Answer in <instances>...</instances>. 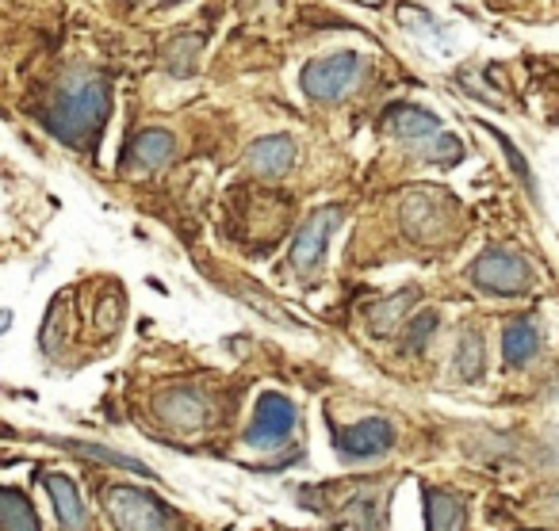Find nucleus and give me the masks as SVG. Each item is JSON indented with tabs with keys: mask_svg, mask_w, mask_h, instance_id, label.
Listing matches in <instances>:
<instances>
[{
	"mask_svg": "<svg viewBox=\"0 0 559 531\" xmlns=\"http://www.w3.org/2000/svg\"><path fill=\"white\" fill-rule=\"evenodd\" d=\"M108 111H111V96L104 77H96V73H73L50 96L47 108H43V123L66 146L96 149V138H100L104 123H108Z\"/></svg>",
	"mask_w": 559,
	"mask_h": 531,
	"instance_id": "1",
	"label": "nucleus"
},
{
	"mask_svg": "<svg viewBox=\"0 0 559 531\" xmlns=\"http://www.w3.org/2000/svg\"><path fill=\"white\" fill-rule=\"evenodd\" d=\"M104 512L116 531H180V520L165 500L134 485H111L104 493Z\"/></svg>",
	"mask_w": 559,
	"mask_h": 531,
	"instance_id": "2",
	"label": "nucleus"
},
{
	"mask_svg": "<svg viewBox=\"0 0 559 531\" xmlns=\"http://www.w3.org/2000/svg\"><path fill=\"white\" fill-rule=\"evenodd\" d=\"M403 230L421 245H437V241L452 238L456 230V203L452 195L437 192V188H418L403 200Z\"/></svg>",
	"mask_w": 559,
	"mask_h": 531,
	"instance_id": "3",
	"label": "nucleus"
},
{
	"mask_svg": "<svg viewBox=\"0 0 559 531\" xmlns=\"http://www.w3.org/2000/svg\"><path fill=\"white\" fill-rule=\"evenodd\" d=\"M472 283L479 291L490 294H525L533 291L536 283V271L525 256L510 253V249H487L483 256H475L472 268H467Z\"/></svg>",
	"mask_w": 559,
	"mask_h": 531,
	"instance_id": "4",
	"label": "nucleus"
},
{
	"mask_svg": "<svg viewBox=\"0 0 559 531\" xmlns=\"http://www.w3.org/2000/svg\"><path fill=\"white\" fill-rule=\"evenodd\" d=\"M292 432H296V406L284 394H264L246 429V444L253 451H276L288 444Z\"/></svg>",
	"mask_w": 559,
	"mask_h": 531,
	"instance_id": "5",
	"label": "nucleus"
},
{
	"mask_svg": "<svg viewBox=\"0 0 559 531\" xmlns=\"http://www.w3.org/2000/svg\"><path fill=\"white\" fill-rule=\"evenodd\" d=\"M360 77V55H353V50H342V55H330L322 58V62H311L304 70V93L311 96V100H342L345 93H349L353 85H357Z\"/></svg>",
	"mask_w": 559,
	"mask_h": 531,
	"instance_id": "6",
	"label": "nucleus"
},
{
	"mask_svg": "<svg viewBox=\"0 0 559 531\" xmlns=\"http://www.w3.org/2000/svg\"><path fill=\"white\" fill-rule=\"evenodd\" d=\"M337 222H342V210L337 207L314 210V215L304 222L296 245H292V268L299 271V279H319L322 261H326V241Z\"/></svg>",
	"mask_w": 559,
	"mask_h": 531,
	"instance_id": "7",
	"label": "nucleus"
},
{
	"mask_svg": "<svg viewBox=\"0 0 559 531\" xmlns=\"http://www.w3.org/2000/svg\"><path fill=\"white\" fill-rule=\"evenodd\" d=\"M391 444H395V429L383 417H368L334 436V447L349 459H376V455L391 451Z\"/></svg>",
	"mask_w": 559,
	"mask_h": 531,
	"instance_id": "8",
	"label": "nucleus"
},
{
	"mask_svg": "<svg viewBox=\"0 0 559 531\" xmlns=\"http://www.w3.org/2000/svg\"><path fill=\"white\" fill-rule=\"evenodd\" d=\"M246 165L249 172H257V177H284V172L296 165V142L288 138V134H269V138H257L253 146L246 149Z\"/></svg>",
	"mask_w": 559,
	"mask_h": 531,
	"instance_id": "9",
	"label": "nucleus"
},
{
	"mask_svg": "<svg viewBox=\"0 0 559 531\" xmlns=\"http://www.w3.org/2000/svg\"><path fill=\"white\" fill-rule=\"evenodd\" d=\"M383 126H388V134H395V138H403V142H429L441 134V119L429 116L426 108H414V104H395V108H388Z\"/></svg>",
	"mask_w": 559,
	"mask_h": 531,
	"instance_id": "10",
	"label": "nucleus"
},
{
	"mask_svg": "<svg viewBox=\"0 0 559 531\" xmlns=\"http://www.w3.org/2000/svg\"><path fill=\"white\" fill-rule=\"evenodd\" d=\"M157 417H162L169 429L192 432L207 421V401H200V394H192V390H169L157 398Z\"/></svg>",
	"mask_w": 559,
	"mask_h": 531,
	"instance_id": "11",
	"label": "nucleus"
},
{
	"mask_svg": "<svg viewBox=\"0 0 559 531\" xmlns=\"http://www.w3.org/2000/svg\"><path fill=\"white\" fill-rule=\"evenodd\" d=\"M43 485H47L50 500H55V512H58L62 531H85L88 516H85V500H81L78 485H73L66 474H47L43 478Z\"/></svg>",
	"mask_w": 559,
	"mask_h": 531,
	"instance_id": "12",
	"label": "nucleus"
},
{
	"mask_svg": "<svg viewBox=\"0 0 559 531\" xmlns=\"http://www.w3.org/2000/svg\"><path fill=\"white\" fill-rule=\"evenodd\" d=\"M540 352V329L533 317H513L502 333V360L506 367H525L533 355Z\"/></svg>",
	"mask_w": 559,
	"mask_h": 531,
	"instance_id": "13",
	"label": "nucleus"
},
{
	"mask_svg": "<svg viewBox=\"0 0 559 531\" xmlns=\"http://www.w3.org/2000/svg\"><path fill=\"white\" fill-rule=\"evenodd\" d=\"M173 149H177V142L169 131H142L131 142V157L142 169H165L173 161Z\"/></svg>",
	"mask_w": 559,
	"mask_h": 531,
	"instance_id": "14",
	"label": "nucleus"
},
{
	"mask_svg": "<svg viewBox=\"0 0 559 531\" xmlns=\"http://www.w3.org/2000/svg\"><path fill=\"white\" fill-rule=\"evenodd\" d=\"M426 516H429V531H460L464 528V500H460L456 493L429 490Z\"/></svg>",
	"mask_w": 559,
	"mask_h": 531,
	"instance_id": "15",
	"label": "nucleus"
},
{
	"mask_svg": "<svg viewBox=\"0 0 559 531\" xmlns=\"http://www.w3.org/2000/svg\"><path fill=\"white\" fill-rule=\"evenodd\" d=\"M0 531H43L32 500L20 490H0Z\"/></svg>",
	"mask_w": 559,
	"mask_h": 531,
	"instance_id": "16",
	"label": "nucleus"
},
{
	"mask_svg": "<svg viewBox=\"0 0 559 531\" xmlns=\"http://www.w3.org/2000/svg\"><path fill=\"white\" fill-rule=\"evenodd\" d=\"M66 451H78L85 455V459H100L104 467H123V470H134V474H150L146 467H142L139 459H131V455L123 451H111V447H100V444H81V439H62Z\"/></svg>",
	"mask_w": 559,
	"mask_h": 531,
	"instance_id": "17",
	"label": "nucleus"
},
{
	"mask_svg": "<svg viewBox=\"0 0 559 531\" xmlns=\"http://www.w3.org/2000/svg\"><path fill=\"white\" fill-rule=\"evenodd\" d=\"M456 375L467 378V383L483 375V337H479V333L467 329L464 337H460V345H456Z\"/></svg>",
	"mask_w": 559,
	"mask_h": 531,
	"instance_id": "18",
	"label": "nucleus"
},
{
	"mask_svg": "<svg viewBox=\"0 0 559 531\" xmlns=\"http://www.w3.org/2000/svg\"><path fill=\"white\" fill-rule=\"evenodd\" d=\"M418 157L421 161H437V165H456L460 157H464V146H460V138H452V134H437V138L429 142H418Z\"/></svg>",
	"mask_w": 559,
	"mask_h": 531,
	"instance_id": "19",
	"label": "nucleus"
},
{
	"mask_svg": "<svg viewBox=\"0 0 559 531\" xmlns=\"http://www.w3.org/2000/svg\"><path fill=\"white\" fill-rule=\"evenodd\" d=\"M195 55H200V39H195V35H180V39L165 50V65H169V73H177V77H188V73L195 70Z\"/></svg>",
	"mask_w": 559,
	"mask_h": 531,
	"instance_id": "20",
	"label": "nucleus"
},
{
	"mask_svg": "<svg viewBox=\"0 0 559 531\" xmlns=\"http://www.w3.org/2000/svg\"><path fill=\"white\" fill-rule=\"evenodd\" d=\"M418 299V291H403V294H395V299H388L383 306H376L372 310V329L376 333H391L395 329V322L406 314V306Z\"/></svg>",
	"mask_w": 559,
	"mask_h": 531,
	"instance_id": "21",
	"label": "nucleus"
},
{
	"mask_svg": "<svg viewBox=\"0 0 559 531\" xmlns=\"http://www.w3.org/2000/svg\"><path fill=\"white\" fill-rule=\"evenodd\" d=\"M437 329V314H418V317H414V325H411V329H406V352H421V348H426V337H429V333H433Z\"/></svg>",
	"mask_w": 559,
	"mask_h": 531,
	"instance_id": "22",
	"label": "nucleus"
},
{
	"mask_svg": "<svg viewBox=\"0 0 559 531\" xmlns=\"http://www.w3.org/2000/svg\"><path fill=\"white\" fill-rule=\"evenodd\" d=\"M119 299H104V306H100V314H96V329L100 333H116V325H119Z\"/></svg>",
	"mask_w": 559,
	"mask_h": 531,
	"instance_id": "23",
	"label": "nucleus"
},
{
	"mask_svg": "<svg viewBox=\"0 0 559 531\" xmlns=\"http://www.w3.org/2000/svg\"><path fill=\"white\" fill-rule=\"evenodd\" d=\"M521 531H540V528H521Z\"/></svg>",
	"mask_w": 559,
	"mask_h": 531,
	"instance_id": "24",
	"label": "nucleus"
}]
</instances>
